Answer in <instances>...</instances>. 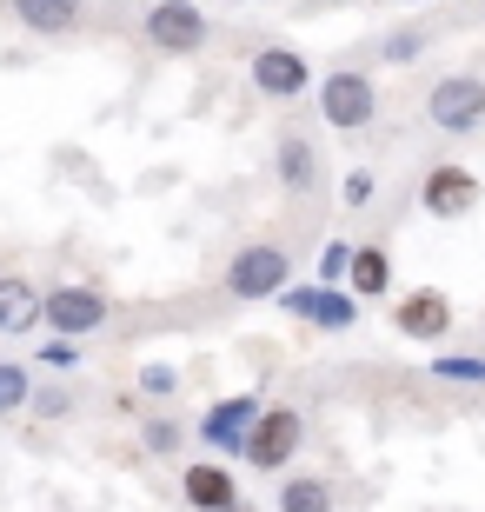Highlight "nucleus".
<instances>
[{
	"instance_id": "obj_1",
	"label": "nucleus",
	"mask_w": 485,
	"mask_h": 512,
	"mask_svg": "<svg viewBox=\"0 0 485 512\" xmlns=\"http://www.w3.org/2000/svg\"><path fill=\"white\" fill-rule=\"evenodd\" d=\"M226 300L240 306H260V300H280L286 286H293V253L280 240H246L233 260H226Z\"/></svg>"
},
{
	"instance_id": "obj_2",
	"label": "nucleus",
	"mask_w": 485,
	"mask_h": 512,
	"mask_svg": "<svg viewBox=\"0 0 485 512\" xmlns=\"http://www.w3.org/2000/svg\"><path fill=\"white\" fill-rule=\"evenodd\" d=\"M313 100L333 133H366L379 120V80L366 67H333L326 80H313Z\"/></svg>"
},
{
	"instance_id": "obj_3",
	"label": "nucleus",
	"mask_w": 485,
	"mask_h": 512,
	"mask_svg": "<svg viewBox=\"0 0 485 512\" xmlns=\"http://www.w3.org/2000/svg\"><path fill=\"white\" fill-rule=\"evenodd\" d=\"M140 40L153 54H206L213 47V14L200 0H153L140 14Z\"/></svg>"
},
{
	"instance_id": "obj_4",
	"label": "nucleus",
	"mask_w": 485,
	"mask_h": 512,
	"mask_svg": "<svg viewBox=\"0 0 485 512\" xmlns=\"http://www.w3.org/2000/svg\"><path fill=\"white\" fill-rule=\"evenodd\" d=\"M426 127L446 133V140L485 133V80L479 74H439L426 94Z\"/></svg>"
},
{
	"instance_id": "obj_5",
	"label": "nucleus",
	"mask_w": 485,
	"mask_h": 512,
	"mask_svg": "<svg viewBox=\"0 0 485 512\" xmlns=\"http://www.w3.org/2000/svg\"><path fill=\"white\" fill-rule=\"evenodd\" d=\"M107 320H113V300L87 280L47 286V300H40V326H47L54 340H87V333H100Z\"/></svg>"
},
{
	"instance_id": "obj_6",
	"label": "nucleus",
	"mask_w": 485,
	"mask_h": 512,
	"mask_svg": "<svg viewBox=\"0 0 485 512\" xmlns=\"http://www.w3.org/2000/svg\"><path fill=\"white\" fill-rule=\"evenodd\" d=\"M266 413L260 393H226L213 399L200 419H193V439L206 446V459H240L246 453V433H253V419Z\"/></svg>"
},
{
	"instance_id": "obj_7",
	"label": "nucleus",
	"mask_w": 485,
	"mask_h": 512,
	"mask_svg": "<svg viewBox=\"0 0 485 512\" xmlns=\"http://www.w3.org/2000/svg\"><path fill=\"white\" fill-rule=\"evenodd\" d=\"M299 446H306V413L299 406H266L260 419H253V433H246V466L253 473H286L299 459Z\"/></svg>"
},
{
	"instance_id": "obj_8",
	"label": "nucleus",
	"mask_w": 485,
	"mask_h": 512,
	"mask_svg": "<svg viewBox=\"0 0 485 512\" xmlns=\"http://www.w3.org/2000/svg\"><path fill=\"white\" fill-rule=\"evenodd\" d=\"M479 200H485V180L466 160H439V167H426V180H419V213H432V220H472Z\"/></svg>"
},
{
	"instance_id": "obj_9",
	"label": "nucleus",
	"mask_w": 485,
	"mask_h": 512,
	"mask_svg": "<svg viewBox=\"0 0 485 512\" xmlns=\"http://www.w3.org/2000/svg\"><path fill=\"white\" fill-rule=\"evenodd\" d=\"M246 80H253V94H260V100H280V107L313 94V67H306V54L286 47V40H266L260 54L246 60Z\"/></svg>"
},
{
	"instance_id": "obj_10",
	"label": "nucleus",
	"mask_w": 485,
	"mask_h": 512,
	"mask_svg": "<svg viewBox=\"0 0 485 512\" xmlns=\"http://www.w3.org/2000/svg\"><path fill=\"white\" fill-rule=\"evenodd\" d=\"M392 326H399V340L439 346L452 326H459V313H452V293H439V286H412V293H399V300H392Z\"/></svg>"
},
{
	"instance_id": "obj_11",
	"label": "nucleus",
	"mask_w": 485,
	"mask_h": 512,
	"mask_svg": "<svg viewBox=\"0 0 485 512\" xmlns=\"http://www.w3.org/2000/svg\"><path fill=\"white\" fill-rule=\"evenodd\" d=\"M280 313H293V320H306V326H319V333H346V326L359 320V300L346 293V286H286L280 300Z\"/></svg>"
},
{
	"instance_id": "obj_12",
	"label": "nucleus",
	"mask_w": 485,
	"mask_h": 512,
	"mask_svg": "<svg viewBox=\"0 0 485 512\" xmlns=\"http://www.w3.org/2000/svg\"><path fill=\"white\" fill-rule=\"evenodd\" d=\"M180 499L193 512H233L240 506V479H233L226 459H193V466H180Z\"/></svg>"
},
{
	"instance_id": "obj_13",
	"label": "nucleus",
	"mask_w": 485,
	"mask_h": 512,
	"mask_svg": "<svg viewBox=\"0 0 485 512\" xmlns=\"http://www.w3.org/2000/svg\"><path fill=\"white\" fill-rule=\"evenodd\" d=\"M7 14L34 40H74L87 20V0H7Z\"/></svg>"
},
{
	"instance_id": "obj_14",
	"label": "nucleus",
	"mask_w": 485,
	"mask_h": 512,
	"mask_svg": "<svg viewBox=\"0 0 485 512\" xmlns=\"http://www.w3.org/2000/svg\"><path fill=\"white\" fill-rule=\"evenodd\" d=\"M40 293L27 273H0V340H27V333H40Z\"/></svg>"
},
{
	"instance_id": "obj_15",
	"label": "nucleus",
	"mask_w": 485,
	"mask_h": 512,
	"mask_svg": "<svg viewBox=\"0 0 485 512\" xmlns=\"http://www.w3.org/2000/svg\"><path fill=\"white\" fill-rule=\"evenodd\" d=\"M273 180H280L286 193H313L319 187V147L306 140V133H280V140H273Z\"/></svg>"
},
{
	"instance_id": "obj_16",
	"label": "nucleus",
	"mask_w": 485,
	"mask_h": 512,
	"mask_svg": "<svg viewBox=\"0 0 485 512\" xmlns=\"http://www.w3.org/2000/svg\"><path fill=\"white\" fill-rule=\"evenodd\" d=\"M346 293H353L359 306H366V300H386V293H392V253H386V247H353Z\"/></svg>"
},
{
	"instance_id": "obj_17",
	"label": "nucleus",
	"mask_w": 485,
	"mask_h": 512,
	"mask_svg": "<svg viewBox=\"0 0 485 512\" xmlns=\"http://www.w3.org/2000/svg\"><path fill=\"white\" fill-rule=\"evenodd\" d=\"M273 506L280 512H339V499H333V479L326 473H286Z\"/></svg>"
},
{
	"instance_id": "obj_18",
	"label": "nucleus",
	"mask_w": 485,
	"mask_h": 512,
	"mask_svg": "<svg viewBox=\"0 0 485 512\" xmlns=\"http://www.w3.org/2000/svg\"><path fill=\"white\" fill-rule=\"evenodd\" d=\"M187 439H193V426H187V419H173V413H147V419H140V446H147L153 459H173Z\"/></svg>"
},
{
	"instance_id": "obj_19",
	"label": "nucleus",
	"mask_w": 485,
	"mask_h": 512,
	"mask_svg": "<svg viewBox=\"0 0 485 512\" xmlns=\"http://www.w3.org/2000/svg\"><path fill=\"white\" fill-rule=\"evenodd\" d=\"M34 406V366L20 360H0V419H14Z\"/></svg>"
},
{
	"instance_id": "obj_20",
	"label": "nucleus",
	"mask_w": 485,
	"mask_h": 512,
	"mask_svg": "<svg viewBox=\"0 0 485 512\" xmlns=\"http://www.w3.org/2000/svg\"><path fill=\"white\" fill-rule=\"evenodd\" d=\"M426 373L446 386H485V353H432Z\"/></svg>"
},
{
	"instance_id": "obj_21",
	"label": "nucleus",
	"mask_w": 485,
	"mask_h": 512,
	"mask_svg": "<svg viewBox=\"0 0 485 512\" xmlns=\"http://www.w3.org/2000/svg\"><path fill=\"white\" fill-rule=\"evenodd\" d=\"M426 47H432V34H426V27H399V34H386V40H379V60H386V67H412V60L426 54Z\"/></svg>"
},
{
	"instance_id": "obj_22",
	"label": "nucleus",
	"mask_w": 485,
	"mask_h": 512,
	"mask_svg": "<svg viewBox=\"0 0 485 512\" xmlns=\"http://www.w3.org/2000/svg\"><path fill=\"white\" fill-rule=\"evenodd\" d=\"M346 266H353V240H326V253H319L313 280L319 286H346Z\"/></svg>"
},
{
	"instance_id": "obj_23",
	"label": "nucleus",
	"mask_w": 485,
	"mask_h": 512,
	"mask_svg": "<svg viewBox=\"0 0 485 512\" xmlns=\"http://www.w3.org/2000/svg\"><path fill=\"white\" fill-rule=\"evenodd\" d=\"M27 413L47 419V426H60V419L74 413V393H67V386H47V393H40V386H34V406H27Z\"/></svg>"
},
{
	"instance_id": "obj_24",
	"label": "nucleus",
	"mask_w": 485,
	"mask_h": 512,
	"mask_svg": "<svg viewBox=\"0 0 485 512\" xmlns=\"http://www.w3.org/2000/svg\"><path fill=\"white\" fill-rule=\"evenodd\" d=\"M180 393V373H173V366H140V399H173Z\"/></svg>"
},
{
	"instance_id": "obj_25",
	"label": "nucleus",
	"mask_w": 485,
	"mask_h": 512,
	"mask_svg": "<svg viewBox=\"0 0 485 512\" xmlns=\"http://www.w3.org/2000/svg\"><path fill=\"white\" fill-rule=\"evenodd\" d=\"M34 366H47V373H74L80 366V340H47L34 353Z\"/></svg>"
},
{
	"instance_id": "obj_26",
	"label": "nucleus",
	"mask_w": 485,
	"mask_h": 512,
	"mask_svg": "<svg viewBox=\"0 0 485 512\" xmlns=\"http://www.w3.org/2000/svg\"><path fill=\"white\" fill-rule=\"evenodd\" d=\"M339 200H346V207H366V200H373V167L346 173V180H339Z\"/></svg>"
},
{
	"instance_id": "obj_27",
	"label": "nucleus",
	"mask_w": 485,
	"mask_h": 512,
	"mask_svg": "<svg viewBox=\"0 0 485 512\" xmlns=\"http://www.w3.org/2000/svg\"><path fill=\"white\" fill-rule=\"evenodd\" d=\"M313 14H333V7H353V0H306Z\"/></svg>"
},
{
	"instance_id": "obj_28",
	"label": "nucleus",
	"mask_w": 485,
	"mask_h": 512,
	"mask_svg": "<svg viewBox=\"0 0 485 512\" xmlns=\"http://www.w3.org/2000/svg\"><path fill=\"white\" fill-rule=\"evenodd\" d=\"M233 512H260V506H246V499H240V506H233Z\"/></svg>"
},
{
	"instance_id": "obj_29",
	"label": "nucleus",
	"mask_w": 485,
	"mask_h": 512,
	"mask_svg": "<svg viewBox=\"0 0 485 512\" xmlns=\"http://www.w3.org/2000/svg\"><path fill=\"white\" fill-rule=\"evenodd\" d=\"M399 7H419V0H399Z\"/></svg>"
},
{
	"instance_id": "obj_30",
	"label": "nucleus",
	"mask_w": 485,
	"mask_h": 512,
	"mask_svg": "<svg viewBox=\"0 0 485 512\" xmlns=\"http://www.w3.org/2000/svg\"><path fill=\"white\" fill-rule=\"evenodd\" d=\"M226 7H246V0H226Z\"/></svg>"
}]
</instances>
